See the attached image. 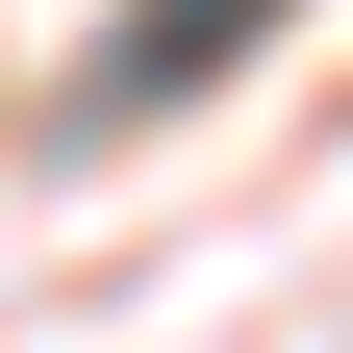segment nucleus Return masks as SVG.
<instances>
[{
    "mask_svg": "<svg viewBox=\"0 0 353 353\" xmlns=\"http://www.w3.org/2000/svg\"><path fill=\"white\" fill-rule=\"evenodd\" d=\"M278 26H303V0H126L101 51H76V126H176L202 76H252V51H278Z\"/></svg>",
    "mask_w": 353,
    "mask_h": 353,
    "instance_id": "nucleus-1",
    "label": "nucleus"
}]
</instances>
